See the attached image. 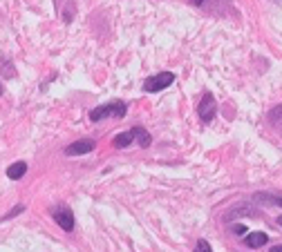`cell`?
I'll return each mask as SVG.
<instances>
[{"label":"cell","mask_w":282,"mask_h":252,"mask_svg":"<svg viewBox=\"0 0 282 252\" xmlns=\"http://www.w3.org/2000/svg\"><path fill=\"white\" fill-rule=\"evenodd\" d=\"M278 223H280V225H282V217H280V219H278Z\"/></svg>","instance_id":"19"},{"label":"cell","mask_w":282,"mask_h":252,"mask_svg":"<svg viewBox=\"0 0 282 252\" xmlns=\"http://www.w3.org/2000/svg\"><path fill=\"white\" fill-rule=\"evenodd\" d=\"M52 219L56 221V225H58L61 230H65V232H72V230H74V225H76L74 212H72L67 205H56V208H52Z\"/></svg>","instance_id":"4"},{"label":"cell","mask_w":282,"mask_h":252,"mask_svg":"<svg viewBox=\"0 0 282 252\" xmlns=\"http://www.w3.org/2000/svg\"><path fill=\"white\" fill-rule=\"evenodd\" d=\"M269 121H271L273 127H278V130L282 132V105H278V107L271 109V114H269Z\"/></svg>","instance_id":"9"},{"label":"cell","mask_w":282,"mask_h":252,"mask_svg":"<svg viewBox=\"0 0 282 252\" xmlns=\"http://www.w3.org/2000/svg\"><path fill=\"white\" fill-rule=\"evenodd\" d=\"M269 252H282V245H273V248L269 250Z\"/></svg>","instance_id":"17"},{"label":"cell","mask_w":282,"mask_h":252,"mask_svg":"<svg viewBox=\"0 0 282 252\" xmlns=\"http://www.w3.org/2000/svg\"><path fill=\"white\" fill-rule=\"evenodd\" d=\"M3 74H7V78H11L16 72H14V67H9V63H5L3 65Z\"/></svg>","instance_id":"15"},{"label":"cell","mask_w":282,"mask_h":252,"mask_svg":"<svg viewBox=\"0 0 282 252\" xmlns=\"http://www.w3.org/2000/svg\"><path fill=\"white\" fill-rule=\"evenodd\" d=\"M126 112H128V105L124 101H110V103H103V105L94 107L88 116L92 123H99L106 119H124Z\"/></svg>","instance_id":"1"},{"label":"cell","mask_w":282,"mask_h":252,"mask_svg":"<svg viewBox=\"0 0 282 252\" xmlns=\"http://www.w3.org/2000/svg\"><path fill=\"white\" fill-rule=\"evenodd\" d=\"M267 199H271V203H275V205H280L282 208V192L280 194H265Z\"/></svg>","instance_id":"13"},{"label":"cell","mask_w":282,"mask_h":252,"mask_svg":"<svg viewBox=\"0 0 282 252\" xmlns=\"http://www.w3.org/2000/svg\"><path fill=\"white\" fill-rule=\"evenodd\" d=\"M188 3L195 5V7H202V5H204V0H188Z\"/></svg>","instance_id":"16"},{"label":"cell","mask_w":282,"mask_h":252,"mask_svg":"<svg viewBox=\"0 0 282 252\" xmlns=\"http://www.w3.org/2000/svg\"><path fill=\"white\" fill-rule=\"evenodd\" d=\"M195 252H213V250H211V245H208L206 239H199V241L195 243Z\"/></svg>","instance_id":"12"},{"label":"cell","mask_w":282,"mask_h":252,"mask_svg":"<svg viewBox=\"0 0 282 252\" xmlns=\"http://www.w3.org/2000/svg\"><path fill=\"white\" fill-rule=\"evenodd\" d=\"M233 232H235V235H247V225H244V223H235V225H233Z\"/></svg>","instance_id":"14"},{"label":"cell","mask_w":282,"mask_h":252,"mask_svg":"<svg viewBox=\"0 0 282 252\" xmlns=\"http://www.w3.org/2000/svg\"><path fill=\"white\" fill-rule=\"evenodd\" d=\"M5 94V87H3V83H0V96H3Z\"/></svg>","instance_id":"18"},{"label":"cell","mask_w":282,"mask_h":252,"mask_svg":"<svg viewBox=\"0 0 282 252\" xmlns=\"http://www.w3.org/2000/svg\"><path fill=\"white\" fill-rule=\"evenodd\" d=\"M96 147V141L94 139H81V141H74L65 147V156H81V154H90L92 150Z\"/></svg>","instance_id":"5"},{"label":"cell","mask_w":282,"mask_h":252,"mask_svg":"<svg viewBox=\"0 0 282 252\" xmlns=\"http://www.w3.org/2000/svg\"><path fill=\"white\" fill-rule=\"evenodd\" d=\"M25 172H27V163L25 161H16V163H11L7 168V176L11 181H21L23 176H25Z\"/></svg>","instance_id":"7"},{"label":"cell","mask_w":282,"mask_h":252,"mask_svg":"<svg viewBox=\"0 0 282 252\" xmlns=\"http://www.w3.org/2000/svg\"><path fill=\"white\" fill-rule=\"evenodd\" d=\"M21 212H25V205H16V208H14V210H11V212H7V214H5V217H3V219H0V221H9V219H14V217H18V214H21Z\"/></svg>","instance_id":"11"},{"label":"cell","mask_w":282,"mask_h":252,"mask_svg":"<svg viewBox=\"0 0 282 252\" xmlns=\"http://www.w3.org/2000/svg\"><path fill=\"white\" fill-rule=\"evenodd\" d=\"M137 141H139V147H148L150 145V134L144 130V127H137Z\"/></svg>","instance_id":"10"},{"label":"cell","mask_w":282,"mask_h":252,"mask_svg":"<svg viewBox=\"0 0 282 252\" xmlns=\"http://www.w3.org/2000/svg\"><path fill=\"white\" fill-rule=\"evenodd\" d=\"M175 74L173 72H159L155 74V76L146 78L144 81V91L146 94H157V91H164L166 87H170V85L175 83Z\"/></svg>","instance_id":"2"},{"label":"cell","mask_w":282,"mask_h":252,"mask_svg":"<svg viewBox=\"0 0 282 252\" xmlns=\"http://www.w3.org/2000/svg\"><path fill=\"white\" fill-rule=\"evenodd\" d=\"M215 112H217V101L215 96L211 94V91H206L204 96H202L199 105H197V114H199V121L204 123V125H208L213 119H215Z\"/></svg>","instance_id":"3"},{"label":"cell","mask_w":282,"mask_h":252,"mask_svg":"<svg viewBox=\"0 0 282 252\" xmlns=\"http://www.w3.org/2000/svg\"><path fill=\"white\" fill-rule=\"evenodd\" d=\"M267 241H269V235H265V232H251V235L244 239L247 248H262Z\"/></svg>","instance_id":"8"},{"label":"cell","mask_w":282,"mask_h":252,"mask_svg":"<svg viewBox=\"0 0 282 252\" xmlns=\"http://www.w3.org/2000/svg\"><path fill=\"white\" fill-rule=\"evenodd\" d=\"M134 139H137V127H132V130H128V132L116 134L114 141H112V145H114V147H119V150H124V147L130 145Z\"/></svg>","instance_id":"6"}]
</instances>
